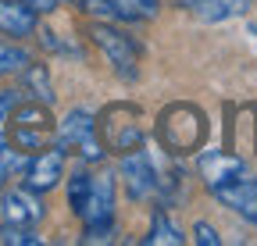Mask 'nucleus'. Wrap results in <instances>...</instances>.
<instances>
[{
  "mask_svg": "<svg viewBox=\"0 0 257 246\" xmlns=\"http://www.w3.org/2000/svg\"><path fill=\"white\" fill-rule=\"evenodd\" d=\"M68 200L82 225H107L114 218V175L107 168L75 171L68 182Z\"/></svg>",
  "mask_w": 257,
  "mask_h": 246,
  "instance_id": "f257e3e1",
  "label": "nucleus"
},
{
  "mask_svg": "<svg viewBox=\"0 0 257 246\" xmlns=\"http://www.w3.org/2000/svg\"><path fill=\"white\" fill-rule=\"evenodd\" d=\"M204 136H207V118H204L200 107H193V104H172L157 118V139H161V146H165L172 157L200 150Z\"/></svg>",
  "mask_w": 257,
  "mask_h": 246,
  "instance_id": "f03ea898",
  "label": "nucleus"
},
{
  "mask_svg": "<svg viewBox=\"0 0 257 246\" xmlns=\"http://www.w3.org/2000/svg\"><path fill=\"white\" fill-rule=\"evenodd\" d=\"M93 132L100 139L104 153H133L143 143V125H140V111L133 104H107L100 114L93 118Z\"/></svg>",
  "mask_w": 257,
  "mask_h": 246,
  "instance_id": "7ed1b4c3",
  "label": "nucleus"
},
{
  "mask_svg": "<svg viewBox=\"0 0 257 246\" xmlns=\"http://www.w3.org/2000/svg\"><path fill=\"white\" fill-rule=\"evenodd\" d=\"M4 125L11 136V146H18L22 153H40L54 143V118H50L47 104H40V100L15 104Z\"/></svg>",
  "mask_w": 257,
  "mask_h": 246,
  "instance_id": "20e7f679",
  "label": "nucleus"
},
{
  "mask_svg": "<svg viewBox=\"0 0 257 246\" xmlns=\"http://www.w3.org/2000/svg\"><path fill=\"white\" fill-rule=\"evenodd\" d=\"M54 146L61 153H82L86 161H100L104 157V146L93 132V114L89 111H68V118L54 129Z\"/></svg>",
  "mask_w": 257,
  "mask_h": 246,
  "instance_id": "39448f33",
  "label": "nucleus"
},
{
  "mask_svg": "<svg viewBox=\"0 0 257 246\" xmlns=\"http://www.w3.org/2000/svg\"><path fill=\"white\" fill-rule=\"evenodd\" d=\"M89 40L107 54V61L114 65V72H118L121 79H136V75H140V68H136V65H140V50H136V43L128 40L121 29L96 22V25H89Z\"/></svg>",
  "mask_w": 257,
  "mask_h": 246,
  "instance_id": "423d86ee",
  "label": "nucleus"
},
{
  "mask_svg": "<svg viewBox=\"0 0 257 246\" xmlns=\"http://www.w3.org/2000/svg\"><path fill=\"white\" fill-rule=\"evenodd\" d=\"M207 189H211V196L221 207L236 210L239 218H246L250 225H257V178L246 168L236 171V175H229V178H221V182H214V186H207Z\"/></svg>",
  "mask_w": 257,
  "mask_h": 246,
  "instance_id": "0eeeda50",
  "label": "nucleus"
},
{
  "mask_svg": "<svg viewBox=\"0 0 257 246\" xmlns=\"http://www.w3.org/2000/svg\"><path fill=\"white\" fill-rule=\"evenodd\" d=\"M4 196H0V214H4L8 225H36L43 218V200L36 189H0Z\"/></svg>",
  "mask_w": 257,
  "mask_h": 246,
  "instance_id": "6e6552de",
  "label": "nucleus"
},
{
  "mask_svg": "<svg viewBox=\"0 0 257 246\" xmlns=\"http://www.w3.org/2000/svg\"><path fill=\"white\" fill-rule=\"evenodd\" d=\"M25 186L29 189H36V193H47L54 189L57 182H61V171H64V153L54 146V150H40V153H32V157L25 161Z\"/></svg>",
  "mask_w": 257,
  "mask_h": 246,
  "instance_id": "1a4fd4ad",
  "label": "nucleus"
},
{
  "mask_svg": "<svg viewBox=\"0 0 257 246\" xmlns=\"http://www.w3.org/2000/svg\"><path fill=\"white\" fill-rule=\"evenodd\" d=\"M121 175H125V186L136 200L154 196V161H150V150H143V143L133 153H121Z\"/></svg>",
  "mask_w": 257,
  "mask_h": 246,
  "instance_id": "9d476101",
  "label": "nucleus"
},
{
  "mask_svg": "<svg viewBox=\"0 0 257 246\" xmlns=\"http://www.w3.org/2000/svg\"><path fill=\"white\" fill-rule=\"evenodd\" d=\"M36 33V11L25 8L22 0H0V36L25 40Z\"/></svg>",
  "mask_w": 257,
  "mask_h": 246,
  "instance_id": "9b49d317",
  "label": "nucleus"
},
{
  "mask_svg": "<svg viewBox=\"0 0 257 246\" xmlns=\"http://www.w3.org/2000/svg\"><path fill=\"white\" fill-rule=\"evenodd\" d=\"M186 11H193L200 22H225V18H236L250 8V0H179Z\"/></svg>",
  "mask_w": 257,
  "mask_h": 246,
  "instance_id": "f8f14e48",
  "label": "nucleus"
},
{
  "mask_svg": "<svg viewBox=\"0 0 257 246\" xmlns=\"http://www.w3.org/2000/svg\"><path fill=\"white\" fill-rule=\"evenodd\" d=\"M147 242L182 246V242H186V235H182V228H175V225L168 221V214H165V210H157V214H154V221H150V235H147Z\"/></svg>",
  "mask_w": 257,
  "mask_h": 246,
  "instance_id": "ddd939ff",
  "label": "nucleus"
},
{
  "mask_svg": "<svg viewBox=\"0 0 257 246\" xmlns=\"http://www.w3.org/2000/svg\"><path fill=\"white\" fill-rule=\"evenodd\" d=\"M29 61H32L29 50L15 47V43H0V79H4V75H18V72H25Z\"/></svg>",
  "mask_w": 257,
  "mask_h": 246,
  "instance_id": "4468645a",
  "label": "nucleus"
},
{
  "mask_svg": "<svg viewBox=\"0 0 257 246\" xmlns=\"http://www.w3.org/2000/svg\"><path fill=\"white\" fill-rule=\"evenodd\" d=\"M25 168V157H22V150L11 146V143H0V189H8V178L15 171Z\"/></svg>",
  "mask_w": 257,
  "mask_h": 246,
  "instance_id": "2eb2a0df",
  "label": "nucleus"
},
{
  "mask_svg": "<svg viewBox=\"0 0 257 246\" xmlns=\"http://www.w3.org/2000/svg\"><path fill=\"white\" fill-rule=\"evenodd\" d=\"M114 8L125 22H133V18H154L161 11V0H114Z\"/></svg>",
  "mask_w": 257,
  "mask_h": 246,
  "instance_id": "dca6fc26",
  "label": "nucleus"
},
{
  "mask_svg": "<svg viewBox=\"0 0 257 246\" xmlns=\"http://www.w3.org/2000/svg\"><path fill=\"white\" fill-rule=\"evenodd\" d=\"M25 82H29V89H36L32 97H40L43 104H50L54 100V93H50V79H47V68H40V65H25Z\"/></svg>",
  "mask_w": 257,
  "mask_h": 246,
  "instance_id": "f3484780",
  "label": "nucleus"
},
{
  "mask_svg": "<svg viewBox=\"0 0 257 246\" xmlns=\"http://www.w3.org/2000/svg\"><path fill=\"white\" fill-rule=\"evenodd\" d=\"M0 242H8V246H36L40 235L32 232L29 225H8L4 221V228H0Z\"/></svg>",
  "mask_w": 257,
  "mask_h": 246,
  "instance_id": "a211bd4d",
  "label": "nucleus"
},
{
  "mask_svg": "<svg viewBox=\"0 0 257 246\" xmlns=\"http://www.w3.org/2000/svg\"><path fill=\"white\" fill-rule=\"evenodd\" d=\"M193 239H197L200 246H218V242H221V235H218L207 221H197V225H193Z\"/></svg>",
  "mask_w": 257,
  "mask_h": 246,
  "instance_id": "6ab92c4d",
  "label": "nucleus"
},
{
  "mask_svg": "<svg viewBox=\"0 0 257 246\" xmlns=\"http://www.w3.org/2000/svg\"><path fill=\"white\" fill-rule=\"evenodd\" d=\"M15 104H18V93H15V89H0V125L8 121V114H11Z\"/></svg>",
  "mask_w": 257,
  "mask_h": 246,
  "instance_id": "aec40b11",
  "label": "nucleus"
},
{
  "mask_svg": "<svg viewBox=\"0 0 257 246\" xmlns=\"http://www.w3.org/2000/svg\"><path fill=\"white\" fill-rule=\"evenodd\" d=\"M25 8H32V11H40V15H47V11H54L57 8V0H22Z\"/></svg>",
  "mask_w": 257,
  "mask_h": 246,
  "instance_id": "412c9836",
  "label": "nucleus"
}]
</instances>
